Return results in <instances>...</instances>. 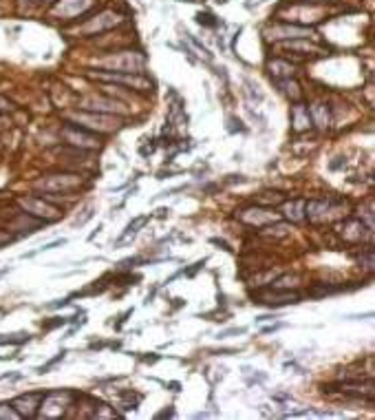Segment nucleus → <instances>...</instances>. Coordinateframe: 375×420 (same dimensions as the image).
<instances>
[{
  "label": "nucleus",
  "mask_w": 375,
  "mask_h": 420,
  "mask_svg": "<svg viewBox=\"0 0 375 420\" xmlns=\"http://www.w3.org/2000/svg\"><path fill=\"white\" fill-rule=\"evenodd\" d=\"M166 416H174V411H172V409H166V411L157 413V418H166Z\"/></svg>",
  "instance_id": "obj_20"
},
{
  "label": "nucleus",
  "mask_w": 375,
  "mask_h": 420,
  "mask_svg": "<svg viewBox=\"0 0 375 420\" xmlns=\"http://www.w3.org/2000/svg\"><path fill=\"white\" fill-rule=\"evenodd\" d=\"M302 208H305V204H302V202L287 204L285 206V217L289 219V221H302V219H305V215H302Z\"/></svg>",
  "instance_id": "obj_11"
},
{
  "label": "nucleus",
  "mask_w": 375,
  "mask_h": 420,
  "mask_svg": "<svg viewBox=\"0 0 375 420\" xmlns=\"http://www.w3.org/2000/svg\"><path fill=\"white\" fill-rule=\"evenodd\" d=\"M241 219L261 226V223H267V221H271V219L276 221V215H274V212H269V210H263V208H247V210L241 212Z\"/></svg>",
  "instance_id": "obj_5"
},
{
  "label": "nucleus",
  "mask_w": 375,
  "mask_h": 420,
  "mask_svg": "<svg viewBox=\"0 0 375 420\" xmlns=\"http://www.w3.org/2000/svg\"><path fill=\"white\" fill-rule=\"evenodd\" d=\"M188 35H190V33H188ZM190 40H192V45H195V47L199 49V51H201V56H205V58H208V60H212V53H210V51H208V47H205V45H203V42H199V40L195 38V35H190Z\"/></svg>",
  "instance_id": "obj_15"
},
{
  "label": "nucleus",
  "mask_w": 375,
  "mask_h": 420,
  "mask_svg": "<svg viewBox=\"0 0 375 420\" xmlns=\"http://www.w3.org/2000/svg\"><path fill=\"white\" fill-rule=\"evenodd\" d=\"M212 243H216V246H221L223 250H229V246H227L225 241H221V239H212Z\"/></svg>",
  "instance_id": "obj_19"
},
{
  "label": "nucleus",
  "mask_w": 375,
  "mask_h": 420,
  "mask_svg": "<svg viewBox=\"0 0 375 420\" xmlns=\"http://www.w3.org/2000/svg\"><path fill=\"white\" fill-rule=\"evenodd\" d=\"M146 221H148V217H137V219H132V221L128 223V226H126V230H124V233L117 237V241H115V246H124V243L128 241L130 237H135V235L139 233V228H142V226H144V223H146Z\"/></svg>",
  "instance_id": "obj_8"
},
{
  "label": "nucleus",
  "mask_w": 375,
  "mask_h": 420,
  "mask_svg": "<svg viewBox=\"0 0 375 420\" xmlns=\"http://www.w3.org/2000/svg\"><path fill=\"white\" fill-rule=\"evenodd\" d=\"M366 235V226L362 221H347L344 223V230H342V237L347 241H362V237Z\"/></svg>",
  "instance_id": "obj_7"
},
{
  "label": "nucleus",
  "mask_w": 375,
  "mask_h": 420,
  "mask_svg": "<svg viewBox=\"0 0 375 420\" xmlns=\"http://www.w3.org/2000/svg\"><path fill=\"white\" fill-rule=\"evenodd\" d=\"M271 33H276V35H271V38H307V35H311V29L289 27V24H285V27H276Z\"/></svg>",
  "instance_id": "obj_6"
},
{
  "label": "nucleus",
  "mask_w": 375,
  "mask_h": 420,
  "mask_svg": "<svg viewBox=\"0 0 375 420\" xmlns=\"http://www.w3.org/2000/svg\"><path fill=\"white\" fill-rule=\"evenodd\" d=\"M269 69H271V75L276 78H292V73H294V69H292V64H287V62H283V60H274V62L269 64Z\"/></svg>",
  "instance_id": "obj_9"
},
{
  "label": "nucleus",
  "mask_w": 375,
  "mask_h": 420,
  "mask_svg": "<svg viewBox=\"0 0 375 420\" xmlns=\"http://www.w3.org/2000/svg\"><path fill=\"white\" fill-rule=\"evenodd\" d=\"M62 358H64V352H60V354H58L56 358H53V361H49L46 365H42V367H38V374H46V372H49V369L53 367V365H58L60 361H62Z\"/></svg>",
  "instance_id": "obj_14"
},
{
  "label": "nucleus",
  "mask_w": 375,
  "mask_h": 420,
  "mask_svg": "<svg viewBox=\"0 0 375 420\" xmlns=\"http://www.w3.org/2000/svg\"><path fill=\"white\" fill-rule=\"evenodd\" d=\"M11 241V235L9 233H0V248L5 246V243H9Z\"/></svg>",
  "instance_id": "obj_18"
},
{
  "label": "nucleus",
  "mask_w": 375,
  "mask_h": 420,
  "mask_svg": "<svg viewBox=\"0 0 375 420\" xmlns=\"http://www.w3.org/2000/svg\"><path fill=\"white\" fill-rule=\"evenodd\" d=\"M197 22L203 24V27H216V24H219V20H216L212 14H203V11L197 14Z\"/></svg>",
  "instance_id": "obj_12"
},
{
  "label": "nucleus",
  "mask_w": 375,
  "mask_h": 420,
  "mask_svg": "<svg viewBox=\"0 0 375 420\" xmlns=\"http://www.w3.org/2000/svg\"><path fill=\"white\" fill-rule=\"evenodd\" d=\"M283 323H274V325H269V327H263V334H269V332H276V330H280Z\"/></svg>",
  "instance_id": "obj_17"
},
{
  "label": "nucleus",
  "mask_w": 375,
  "mask_h": 420,
  "mask_svg": "<svg viewBox=\"0 0 375 420\" xmlns=\"http://www.w3.org/2000/svg\"><path fill=\"white\" fill-rule=\"evenodd\" d=\"M278 84H280V87H285V93H287V95H292L294 100H298V97H300L298 84H296V82H292V80H289V78H287L285 82H278Z\"/></svg>",
  "instance_id": "obj_13"
},
{
  "label": "nucleus",
  "mask_w": 375,
  "mask_h": 420,
  "mask_svg": "<svg viewBox=\"0 0 375 420\" xmlns=\"http://www.w3.org/2000/svg\"><path fill=\"white\" fill-rule=\"evenodd\" d=\"M360 261H364V263H366L364 265L366 270H373V250H366V254H364V257H360Z\"/></svg>",
  "instance_id": "obj_16"
},
{
  "label": "nucleus",
  "mask_w": 375,
  "mask_h": 420,
  "mask_svg": "<svg viewBox=\"0 0 375 420\" xmlns=\"http://www.w3.org/2000/svg\"><path fill=\"white\" fill-rule=\"evenodd\" d=\"M331 210V202H326V199H313V202L307 204V217L311 219V221H320V219L326 217V212Z\"/></svg>",
  "instance_id": "obj_4"
},
{
  "label": "nucleus",
  "mask_w": 375,
  "mask_h": 420,
  "mask_svg": "<svg viewBox=\"0 0 375 420\" xmlns=\"http://www.w3.org/2000/svg\"><path fill=\"white\" fill-rule=\"evenodd\" d=\"M311 122L318 126H326L329 124V108H324V104H316L311 108Z\"/></svg>",
  "instance_id": "obj_10"
},
{
  "label": "nucleus",
  "mask_w": 375,
  "mask_h": 420,
  "mask_svg": "<svg viewBox=\"0 0 375 420\" xmlns=\"http://www.w3.org/2000/svg\"><path fill=\"white\" fill-rule=\"evenodd\" d=\"M64 137L69 139V142L73 144H82V146H88V148H95V146H100L98 137L93 135V133H88L84 126H66L64 129Z\"/></svg>",
  "instance_id": "obj_2"
},
{
  "label": "nucleus",
  "mask_w": 375,
  "mask_h": 420,
  "mask_svg": "<svg viewBox=\"0 0 375 420\" xmlns=\"http://www.w3.org/2000/svg\"><path fill=\"white\" fill-rule=\"evenodd\" d=\"M256 303H263V306H271V308H278V306H289V303H298L300 296L296 292H289V290H280V288H274L269 292H263V294L256 296Z\"/></svg>",
  "instance_id": "obj_1"
},
{
  "label": "nucleus",
  "mask_w": 375,
  "mask_h": 420,
  "mask_svg": "<svg viewBox=\"0 0 375 420\" xmlns=\"http://www.w3.org/2000/svg\"><path fill=\"white\" fill-rule=\"evenodd\" d=\"M292 122H294V129L296 131H307L313 124V122H311V111L305 104H296L292 108Z\"/></svg>",
  "instance_id": "obj_3"
}]
</instances>
